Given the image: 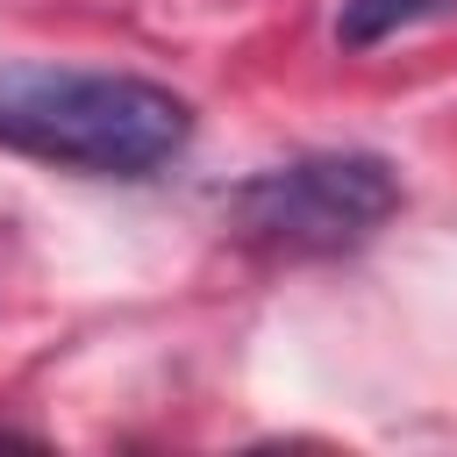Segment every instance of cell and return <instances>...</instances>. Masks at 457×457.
Segmentation results:
<instances>
[{
  "label": "cell",
  "mask_w": 457,
  "mask_h": 457,
  "mask_svg": "<svg viewBox=\"0 0 457 457\" xmlns=\"http://www.w3.org/2000/svg\"><path fill=\"white\" fill-rule=\"evenodd\" d=\"M428 14H443V0H343L336 43H343V50H371V43H386L393 29L428 21Z\"/></svg>",
  "instance_id": "3957f363"
},
{
  "label": "cell",
  "mask_w": 457,
  "mask_h": 457,
  "mask_svg": "<svg viewBox=\"0 0 457 457\" xmlns=\"http://www.w3.org/2000/svg\"><path fill=\"white\" fill-rule=\"evenodd\" d=\"M193 143V107L136 71L0 64V150L86 179H150Z\"/></svg>",
  "instance_id": "6da1fadb"
},
{
  "label": "cell",
  "mask_w": 457,
  "mask_h": 457,
  "mask_svg": "<svg viewBox=\"0 0 457 457\" xmlns=\"http://www.w3.org/2000/svg\"><path fill=\"white\" fill-rule=\"evenodd\" d=\"M393 207H400V171L378 150H314V157L271 164L228 193L236 236H250L264 250H293V257L357 250L364 236H378L393 221Z\"/></svg>",
  "instance_id": "7a4b0ae2"
}]
</instances>
